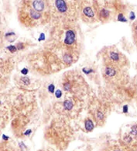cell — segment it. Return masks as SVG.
Wrapping results in <instances>:
<instances>
[{"mask_svg":"<svg viewBox=\"0 0 137 151\" xmlns=\"http://www.w3.org/2000/svg\"><path fill=\"white\" fill-rule=\"evenodd\" d=\"M51 14L38 12L29 4V0H23L18 9L19 22L25 27L34 28L47 23Z\"/></svg>","mask_w":137,"mask_h":151,"instance_id":"6da1fadb","label":"cell"},{"mask_svg":"<svg viewBox=\"0 0 137 151\" xmlns=\"http://www.w3.org/2000/svg\"><path fill=\"white\" fill-rule=\"evenodd\" d=\"M103 61L105 65L114 66L117 68H123L127 62V58L116 47L113 46L104 47L102 51Z\"/></svg>","mask_w":137,"mask_h":151,"instance_id":"7a4b0ae2","label":"cell"},{"mask_svg":"<svg viewBox=\"0 0 137 151\" xmlns=\"http://www.w3.org/2000/svg\"><path fill=\"white\" fill-rule=\"evenodd\" d=\"M49 4H50V11L51 13L55 11L57 12L60 16L62 19L66 18V21H72V17H77V12L75 7H70V4L66 0H53V4L50 3L48 0Z\"/></svg>","mask_w":137,"mask_h":151,"instance_id":"3957f363","label":"cell"},{"mask_svg":"<svg viewBox=\"0 0 137 151\" xmlns=\"http://www.w3.org/2000/svg\"><path fill=\"white\" fill-rule=\"evenodd\" d=\"M92 6L96 12L97 18L98 21H100L101 23H109L111 20L112 16H113L111 7H109L106 4H102L96 0H94Z\"/></svg>","mask_w":137,"mask_h":151,"instance_id":"277c9868","label":"cell"},{"mask_svg":"<svg viewBox=\"0 0 137 151\" xmlns=\"http://www.w3.org/2000/svg\"><path fill=\"white\" fill-rule=\"evenodd\" d=\"M81 18L85 23H93L98 21L93 6L88 4H85L83 8H81Z\"/></svg>","mask_w":137,"mask_h":151,"instance_id":"5b68a950","label":"cell"},{"mask_svg":"<svg viewBox=\"0 0 137 151\" xmlns=\"http://www.w3.org/2000/svg\"><path fill=\"white\" fill-rule=\"evenodd\" d=\"M132 36L134 43L137 47V21H136L132 25Z\"/></svg>","mask_w":137,"mask_h":151,"instance_id":"8992f818","label":"cell"},{"mask_svg":"<svg viewBox=\"0 0 137 151\" xmlns=\"http://www.w3.org/2000/svg\"><path fill=\"white\" fill-rule=\"evenodd\" d=\"M93 128H94V124H93L92 121L89 118L86 119L85 120V129H86V130L87 131H91L93 129Z\"/></svg>","mask_w":137,"mask_h":151,"instance_id":"52a82bcc","label":"cell"},{"mask_svg":"<svg viewBox=\"0 0 137 151\" xmlns=\"http://www.w3.org/2000/svg\"><path fill=\"white\" fill-rule=\"evenodd\" d=\"M64 106H65V108H66L67 111H70V110H72V106H73V104H72V102H71V101H69V100H67V101L64 103Z\"/></svg>","mask_w":137,"mask_h":151,"instance_id":"ba28073f","label":"cell"},{"mask_svg":"<svg viewBox=\"0 0 137 151\" xmlns=\"http://www.w3.org/2000/svg\"><path fill=\"white\" fill-rule=\"evenodd\" d=\"M49 89H50V92H53V91H54V90H53V89H54V86L51 85V86H49Z\"/></svg>","mask_w":137,"mask_h":151,"instance_id":"9c48e42d","label":"cell"},{"mask_svg":"<svg viewBox=\"0 0 137 151\" xmlns=\"http://www.w3.org/2000/svg\"><path fill=\"white\" fill-rule=\"evenodd\" d=\"M56 94H57V97H59V96H60V95L61 94L60 91H57V93H56Z\"/></svg>","mask_w":137,"mask_h":151,"instance_id":"30bf717a","label":"cell"}]
</instances>
